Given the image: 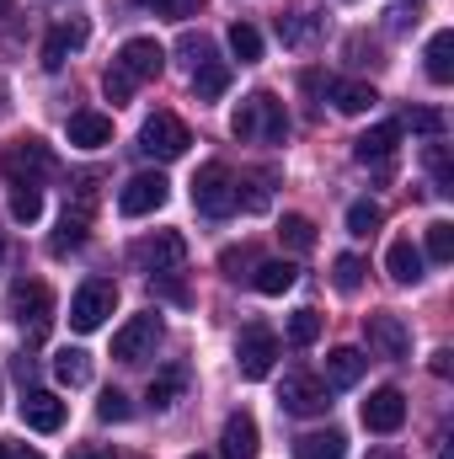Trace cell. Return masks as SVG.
<instances>
[{
    "mask_svg": "<svg viewBox=\"0 0 454 459\" xmlns=\"http://www.w3.org/2000/svg\"><path fill=\"white\" fill-rule=\"evenodd\" d=\"M230 134H235V139H257V144H284V134H289L284 102H278L273 91L246 97V102L235 108V117H230Z\"/></svg>",
    "mask_w": 454,
    "mask_h": 459,
    "instance_id": "obj_1",
    "label": "cell"
},
{
    "mask_svg": "<svg viewBox=\"0 0 454 459\" xmlns=\"http://www.w3.org/2000/svg\"><path fill=\"white\" fill-rule=\"evenodd\" d=\"M193 209L209 214V220H230L240 209V182H235V171H230L225 160L198 166V177H193Z\"/></svg>",
    "mask_w": 454,
    "mask_h": 459,
    "instance_id": "obj_2",
    "label": "cell"
},
{
    "mask_svg": "<svg viewBox=\"0 0 454 459\" xmlns=\"http://www.w3.org/2000/svg\"><path fill=\"white\" fill-rule=\"evenodd\" d=\"M0 171L11 177V187H38L54 171V150L43 139H16L0 150Z\"/></svg>",
    "mask_w": 454,
    "mask_h": 459,
    "instance_id": "obj_3",
    "label": "cell"
},
{
    "mask_svg": "<svg viewBox=\"0 0 454 459\" xmlns=\"http://www.w3.org/2000/svg\"><path fill=\"white\" fill-rule=\"evenodd\" d=\"M188 144H193V134L177 113H150L139 128V150L150 160H177V155H188Z\"/></svg>",
    "mask_w": 454,
    "mask_h": 459,
    "instance_id": "obj_4",
    "label": "cell"
},
{
    "mask_svg": "<svg viewBox=\"0 0 454 459\" xmlns=\"http://www.w3.org/2000/svg\"><path fill=\"white\" fill-rule=\"evenodd\" d=\"M113 310H118V283L86 278V283L75 289V299H70V326H75V332H97Z\"/></svg>",
    "mask_w": 454,
    "mask_h": 459,
    "instance_id": "obj_5",
    "label": "cell"
},
{
    "mask_svg": "<svg viewBox=\"0 0 454 459\" xmlns=\"http://www.w3.org/2000/svg\"><path fill=\"white\" fill-rule=\"evenodd\" d=\"M166 198H171V182L161 171H139V177H128L118 187V214L123 220H144V214L166 209Z\"/></svg>",
    "mask_w": 454,
    "mask_h": 459,
    "instance_id": "obj_6",
    "label": "cell"
},
{
    "mask_svg": "<svg viewBox=\"0 0 454 459\" xmlns=\"http://www.w3.org/2000/svg\"><path fill=\"white\" fill-rule=\"evenodd\" d=\"M113 70L139 91L144 81H155L161 70H166V48L155 43V38H128L123 48H118V59H113Z\"/></svg>",
    "mask_w": 454,
    "mask_h": 459,
    "instance_id": "obj_7",
    "label": "cell"
},
{
    "mask_svg": "<svg viewBox=\"0 0 454 459\" xmlns=\"http://www.w3.org/2000/svg\"><path fill=\"white\" fill-rule=\"evenodd\" d=\"M273 358H278V337L267 326H246L240 342H235V368L240 379H267L273 374Z\"/></svg>",
    "mask_w": 454,
    "mask_h": 459,
    "instance_id": "obj_8",
    "label": "cell"
},
{
    "mask_svg": "<svg viewBox=\"0 0 454 459\" xmlns=\"http://www.w3.org/2000/svg\"><path fill=\"white\" fill-rule=\"evenodd\" d=\"M155 342H161V316H155V310H144V316H134L128 326H118L113 358H118V363H144V358L155 352Z\"/></svg>",
    "mask_w": 454,
    "mask_h": 459,
    "instance_id": "obj_9",
    "label": "cell"
},
{
    "mask_svg": "<svg viewBox=\"0 0 454 459\" xmlns=\"http://www.w3.org/2000/svg\"><path fill=\"white\" fill-rule=\"evenodd\" d=\"M134 262H139L144 273H155V278H161V273H177V267L188 262V240H182L177 230H155L150 240L134 246Z\"/></svg>",
    "mask_w": 454,
    "mask_h": 459,
    "instance_id": "obj_10",
    "label": "cell"
},
{
    "mask_svg": "<svg viewBox=\"0 0 454 459\" xmlns=\"http://www.w3.org/2000/svg\"><path fill=\"white\" fill-rule=\"evenodd\" d=\"M11 310H16V321H22L27 337H43L48 316H54V289L48 283H16L11 289Z\"/></svg>",
    "mask_w": 454,
    "mask_h": 459,
    "instance_id": "obj_11",
    "label": "cell"
},
{
    "mask_svg": "<svg viewBox=\"0 0 454 459\" xmlns=\"http://www.w3.org/2000/svg\"><path fill=\"white\" fill-rule=\"evenodd\" d=\"M363 337H369V347H374L380 358H390V363H401V358L412 352V332H406V321L390 316V310L363 316Z\"/></svg>",
    "mask_w": 454,
    "mask_h": 459,
    "instance_id": "obj_12",
    "label": "cell"
},
{
    "mask_svg": "<svg viewBox=\"0 0 454 459\" xmlns=\"http://www.w3.org/2000/svg\"><path fill=\"white\" fill-rule=\"evenodd\" d=\"M278 406L289 411V417H321L332 401H327V379H316V374H289L284 379V390H278Z\"/></svg>",
    "mask_w": 454,
    "mask_h": 459,
    "instance_id": "obj_13",
    "label": "cell"
},
{
    "mask_svg": "<svg viewBox=\"0 0 454 459\" xmlns=\"http://www.w3.org/2000/svg\"><path fill=\"white\" fill-rule=\"evenodd\" d=\"M358 417H363V428H369V433H396V428L406 422V395L385 385V390H374V395L363 401V411H358Z\"/></svg>",
    "mask_w": 454,
    "mask_h": 459,
    "instance_id": "obj_14",
    "label": "cell"
},
{
    "mask_svg": "<svg viewBox=\"0 0 454 459\" xmlns=\"http://www.w3.org/2000/svg\"><path fill=\"white\" fill-rule=\"evenodd\" d=\"M86 38H92L86 16H70V22H59V27L48 32V43H43V70H65V59H70L75 48H86Z\"/></svg>",
    "mask_w": 454,
    "mask_h": 459,
    "instance_id": "obj_15",
    "label": "cell"
},
{
    "mask_svg": "<svg viewBox=\"0 0 454 459\" xmlns=\"http://www.w3.org/2000/svg\"><path fill=\"white\" fill-rule=\"evenodd\" d=\"M22 422H27L32 433H59V428H65V401L48 395V390H27V395H22Z\"/></svg>",
    "mask_w": 454,
    "mask_h": 459,
    "instance_id": "obj_16",
    "label": "cell"
},
{
    "mask_svg": "<svg viewBox=\"0 0 454 459\" xmlns=\"http://www.w3.org/2000/svg\"><path fill=\"white\" fill-rule=\"evenodd\" d=\"M86 230H92V204H86V193H81V204H75V209H65L59 235L48 240V251H54V256H70V251H81V246H86Z\"/></svg>",
    "mask_w": 454,
    "mask_h": 459,
    "instance_id": "obj_17",
    "label": "cell"
},
{
    "mask_svg": "<svg viewBox=\"0 0 454 459\" xmlns=\"http://www.w3.org/2000/svg\"><path fill=\"white\" fill-rule=\"evenodd\" d=\"M220 449H225V459H257V417L251 411H230Z\"/></svg>",
    "mask_w": 454,
    "mask_h": 459,
    "instance_id": "obj_18",
    "label": "cell"
},
{
    "mask_svg": "<svg viewBox=\"0 0 454 459\" xmlns=\"http://www.w3.org/2000/svg\"><path fill=\"white\" fill-rule=\"evenodd\" d=\"M396 144H401V123L390 117V123H374L369 134H358V144H353V155H358L363 166H369V160L380 166V160H390V155H396Z\"/></svg>",
    "mask_w": 454,
    "mask_h": 459,
    "instance_id": "obj_19",
    "label": "cell"
},
{
    "mask_svg": "<svg viewBox=\"0 0 454 459\" xmlns=\"http://www.w3.org/2000/svg\"><path fill=\"white\" fill-rule=\"evenodd\" d=\"M327 97H332V108H337L342 117H358L380 102V91H374L369 81H327Z\"/></svg>",
    "mask_w": 454,
    "mask_h": 459,
    "instance_id": "obj_20",
    "label": "cell"
},
{
    "mask_svg": "<svg viewBox=\"0 0 454 459\" xmlns=\"http://www.w3.org/2000/svg\"><path fill=\"white\" fill-rule=\"evenodd\" d=\"M363 368H369V358H363L358 347H332V352H327V385H332V390L358 385V379H363Z\"/></svg>",
    "mask_w": 454,
    "mask_h": 459,
    "instance_id": "obj_21",
    "label": "cell"
},
{
    "mask_svg": "<svg viewBox=\"0 0 454 459\" xmlns=\"http://www.w3.org/2000/svg\"><path fill=\"white\" fill-rule=\"evenodd\" d=\"M225 91H230V65L225 59L209 54L204 65H193V97H198V102H220Z\"/></svg>",
    "mask_w": 454,
    "mask_h": 459,
    "instance_id": "obj_22",
    "label": "cell"
},
{
    "mask_svg": "<svg viewBox=\"0 0 454 459\" xmlns=\"http://www.w3.org/2000/svg\"><path fill=\"white\" fill-rule=\"evenodd\" d=\"M294 278H300V267H294V262H257V267H251V289H257V294H267V299L289 294V289H294Z\"/></svg>",
    "mask_w": 454,
    "mask_h": 459,
    "instance_id": "obj_23",
    "label": "cell"
},
{
    "mask_svg": "<svg viewBox=\"0 0 454 459\" xmlns=\"http://www.w3.org/2000/svg\"><path fill=\"white\" fill-rule=\"evenodd\" d=\"M70 144H81V150L113 144V117L108 113H75L70 117Z\"/></svg>",
    "mask_w": 454,
    "mask_h": 459,
    "instance_id": "obj_24",
    "label": "cell"
},
{
    "mask_svg": "<svg viewBox=\"0 0 454 459\" xmlns=\"http://www.w3.org/2000/svg\"><path fill=\"white\" fill-rule=\"evenodd\" d=\"M385 273H390L396 283H423V251H417L412 240H390V251H385Z\"/></svg>",
    "mask_w": 454,
    "mask_h": 459,
    "instance_id": "obj_25",
    "label": "cell"
},
{
    "mask_svg": "<svg viewBox=\"0 0 454 459\" xmlns=\"http://www.w3.org/2000/svg\"><path fill=\"white\" fill-rule=\"evenodd\" d=\"M294 459H347V438H342L337 428L305 433V438H294Z\"/></svg>",
    "mask_w": 454,
    "mask_h": 459,
    "instance_id": "obj_26",
    "label": "cell"
},
{
    "mask_svg": "<svg viewBox=\"0 0 454 459\" xmlns=\"http://www.w3.org/2000/svg\"><path fill=\"white\" fill-rule=\"evenodd\" d=\"M423 59H428V81H433V86H450L454 81V32L450 27L428 38V54H423Z\"/></svg>",
    "mask_w": 454,
    "mask_h": 459,
    "instance_id": "obj_27",
    "label": "cell"
},
{
    "mask_svg": "<svg viewBox=\"0 0 454 459\" xmlns=\"http://www.w3.org/2000/svg\"><path fill=\"white\" fill-rule=\"evenodd\" d=\"M54 379L70 385V390L92 385V352H81V347H59V352H54Z\"/></svg>",
    "mask_w": 454,
    "mask_h": 459,
    "instance_id": "obj_28",
    "label": "cell"
},
{
    "mask_svg": "<svg viewBox=\"0 0 454 459\" xmlns=\"http://www.w3.org/2000/svg\"><path fill=\"white\" fill-rule=\"evenodd\" d=\"M182 390H188V368L177 363V368H161L155 379H150V406L155 411H171L177 401H182Z\"/></svg>",
    "mask_w": 454,
    "mask_h": 459,
    "instance_id": "obj_29",
    "label": "cell"
},
{
    "mask_svg": "<svg viewBox=\"0 0 454 459\" xmlns=\"http://www.w3.org/2000/svg\"><path fill=\"white\" fill-rule=\"evenodd\" d=\"M278 38H284L289 48H305V43H316V38H321V16H316V11L278 16Z\"/></svg>",
    "mask_w": 454,
    "mask_h": 459,
    "instance_id": "obj_30",
    "label": "cell"
},
{
    "mask_svg": "<svg viewBox=\"0 0 454 459\" xmlns=\"http://www.w3.org/2000/svg\"><path fill=\"white\" fill-rule=\"evenodd\" d=\"M230 54H235L240 65H257V59H262V32H257L251 22H235V27H230Z\"/></svg>",
    "mask_w": 454,
    "mask_h": 459,
    "instance_id": "obj_31",
    "label": "cell"
},
{
    "mask_svg": "<svg viewBox=\"0 0 454 459\" xmlns=\"http://www.w3.org/2000/svg\"><path fill=\"white\" fill-rule=\"evenodd\" d=\"M278 240H284L289 251H310V246H316V220H305V214H284Z\"/></svg>",
    "mask_w": 454,
    "mask_h": 459,
    "instance_id": "obj_32",
    "label": "cell"
},
{
    "mask_svg": "<svg viewBox=\"0 0 454 459\" xmlns=\"http://www.w3.org/2000/svg\"><path fill=\"white\" fill-rule=\"evenodd\" d=\"M332 283H337V294H358L363 289V262L353 251H342L337 262H332Z\"/></svg>",
    "mask_w": 454,
    "mask_h": 459,
    "instance_id": "obj_33",
    "label": "cell"
},
{
    "mask_svg": "<svg viewBox=\"0 0 454 459\" xmlns=\"http://www.w3.org/2000/svg\"><path fill=\"white\" fill-rule=\"evenodd\" d=\"M316 337H321V316H316V310H294V316H289V342L310 347Z\"/></svg>",
    "mask_w": 454,
    "mask_h": 459,
    "instance_id": "obj_34",
    "label": "cell"
},
{
    "mask_svg": "<svg viewBox=\"0 0 454 459\" xmlns=\"http://www.w3.org/2000/svg\"><path fill=\"white\" fill-rule=\"evenodd\" d=\"M428 177L439 193H454V171H450V144H428Z\"/></svg>",
    "mask_w": 454,
    "mask_h": 459,
    "instance_id": "obj_35",
    "label": "cell"
},
{
    "mask_svg": "<svg viewBox=\"0 0 454 459\" xmlns=\"http://www.w3.org/2000/svg\"><path fill=\"white\" fill-rule=\"evenodd\" d=\"M428 256L433 262H454V225L450 220H433L428 225Z\"/></svg>",
    "mask_w": 454,
    "mask_h": 459,
    "instance_id": "obj_36",
    "label": "cell"
},
{
    "mask_svg": "<svg viewBox=\"0 0 454 459\" xmlns=\"http://www.w3.org/2000/svg\"><path fill=\"white\" fill-rule=\"evenodd\" d=\"M38 214H43V193H38V187H16V193H11V220L32 225Z\"/></svg>",
    "mask_w": 454,
    "mask_h": 459,
    "instance_id": "obj_37",
    "label": "cell"
},
{
    "mask_svg": "<svg viewBox=\"0 0 454 459\" xmlns=\"http://www.w3.org/2000/svg\"><path fill=\"white\" fill-rule=\"evenodd\" d=\"M380 220H385V214H380V204H369V198H358V204L347 209V230H353V235H374Z\"/></svg>",
    "mask_w": 454,
    "mask_h": 459,
    "instance_id": "obj_38",
    "label": "cell"
},
{
    "mask_svg": "<svg viewBox=\"0 0 454 459\" xmlns=\"http://www.w3.org/2000/svg\"><path fill=\"white\" fill-rule=\"evenodd\" d=\"M401 128H417V134H433L439 139L444 134V113L439 108H412V113L401 117Z\"/></svg>",
    "mask_w": 454,
    "mask_h": 459,
    "instance_id": "obj_39",
    "label": "cell"
},
{
    "mask_svg": "<svg viewBox=\"0 0 454 459\" xmlns=\"http://www.w3.org/2000/svg\"><path fill=\"white\" fill-rule=\"evenodd\" d=\"M97 417H102V422H128V417H134V406H128V395H123V390H108V395L97 401Z\"/></svg>",
    "mask_w": 454,
    "mask_h": 459,
    "instance_id": "obj_40",
    "label": "cell"
},
{
    "mask_svg": "<svg viewBox=\"0 0 454 459\" xmlns=\"http://www.w3.org/2000/svg\"><path fill=\"white\" fill-rule=\"evenodd\" d=\"M220 267H225L230 278H251L246 267H257V251H251V246H230L225 256H220Z\"/></svg>",
    "mask_w": 454,
    "mask_h": 459,
    "instance_id": "obj_41",
    "label": "cell"
},
{
    "mask_svg": "<svg viewBox=\"0 0 454 459\" xmlns=\"http://www.w3.org/2000/svg\"><path fill=\"white\" fill-rule=\"evenodd\" d=\"M134 5H144V11H155V16H193L204 0H134Z\"/></svg>",
    "mask_w": 454,
    "mask_h": 459,
    "instance_id": "obj_42",
    "label": "cell"
},
{
    "mask_svg": "<svg viewBox=\"0 0 454 459\" xmlns=\"http://www.w3.org/2000/svg\"><path fill=\"white\" fill-rule=\"evenodd\" d=\"M182 54H188V65H204L214 48H209V38H198V32H182V43H177Z\"/></svg>",
    "mask_w": 454,
    "mask_h": 459,
    "instance_id": "obj_43",
    "label": "cell"
},
{
    "mask_svg": "<svg viewBox=\"0 0 454 459\" xmlns=\"http://www.w3.org/2000/svg\"><path fill=\"white\" fill-rule=\"evenodd\" d=\"M246 209H267V171L251 177V193H246Z\"/></svg>",
    "mask_w": 454,
    "mask_h": 459,
    "instance_id": "obj_44",
    "label": "cell"
},
{
    "mask_svg": "<svg viewBox=\"0 0 454 459\" xmlns=\"http://www.w3.org/2000/svg\"><path fill=\"white\" fill-rule=\"evenodd\" d=\"M0 459H43L38 449H27V444H11V438H0Z\"/></svg>",
    "mask_w": 454,
    "mask_h": 459,
    "instance_id": "obj_45",
    "label": "cell"
},
{
    "mask_svg": "<svg viewBox=\"0 0 454 459\" xmlns=\"http://www.w3.org/2000/svg\"><path fill=\"white\" fill-rule=\"evenodd\" d=\"M450 347H439V352H433V374H439V379H450Z\"/></svg>",
    "mask_w": 454,
    "mask_h": 459,
    "instance_id": "obj_46",
    "label": "cell"
},
{
    "mask_svg": "<svg viewBox=\"0 0 454 459\" xmlns=\"http://www.w3.org/2000/svg\"><path fill=\"white\" fill-rule=\"evenodd\" d=\"M70 459H113V455H108V449H75Z\"/></svg>",
    "mask_w": 454,
    "mask_h": 459,
    "instance_id": "obj_47",
    "label": "cell"
},
{
    "mask_svg": "<svg viewBox=\"0 0 454 459\" xmlns=\"http://www.w3.org/2000/svg\"><path fill=\"white\" fill-rule=\"evenodd\" d=\"M369 459H401V455H390V449H374V455H369Z\"/></svg>",
    "mask_w": 454,
    "mask_h": 459,
    "instance_id": "obj_48",
    "label": "cell"
},
{
    "mask_svg": "<svg viewBox=\"0 0 454 459\" xmlns=\"http://www.w3.org/2000/svg\"><path fill=\"white\" fill-rule=\"evenodd\" d=\"M0 262H5V240H0Z\"/></svg>",
    "mask_w": 454,
    "mask_h": 459,
    "instance_id": "obj_49",
    "label": "cell"
},
{
    "mask_svg": "<svg viewBox=\"0 0 454 459\" xmlns=\"http://www.w3.org/2000/svg\"><path fill=\"white\" fill-rule=\"evenodd\" d=\"M5 5H11V0H0V11H5Z\"/></svg>",
    "mask_w": 454,
    "mask_h": 459,
    "instance_id": "obj_50",
    "label": "cell"
},
{
    "mask_svg": "<svg viewBox=\"0 0 454 459\" xmlns=\"http://www.w3.org/2000/svg\"><path fill=\"white\" fill-rule=\"evenodd\" d=\"M193 459H209V455H193Z\"/></svg>",
    "mask_w": 454,
    "mask_h": 459,
    "instance_id": "obj_51",
    "label": "cell"
}]
</instances>
